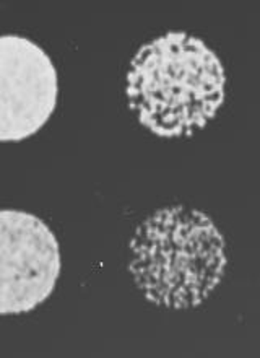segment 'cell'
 I'll return each instance as SVG.
<instances>
[{"label":"cell","instance_id":"3","mask_svg":"<svg viewBox=\"0 0 260 358\" xmlns=\"http://www.w3.org/2000/svg\"><path fill=\"white\" fill-rule=\"evenodd\" d=\"M61 275L57 238L41 218L0 210V315L33 311Z\"/></svg>","mask_w":260,"mask_h":358},{"label":"cell","instance_id":"2","mask_svg":"<svg viewBox=\"0 0 260 358\" xmlns=\"http://www.w3.org/2000/svg\"><path fill=\"white\" fill-rule=\"evenodd\" d=\"M129 272L150 303L171 310L200 306L226 272V241L212 218L187 206L154 210L129 243Z\"/></svg>","mask_w":260,"mask_h":358},{"label":"cell","instance_id":"4","mask_svg":"<svg viewBox=\"0 0 260 358\" xmlns=\"http://www.w3.org/2000/svg\"><path fill=\"white\" fill-rule=\"evenodd\" d=\"M57 71L31 39L0 36V142H22L36 134L57 106Z\"/></svg>","mask_w":260,"mask_h":358},{"label":"cell","instance_id":"1","mask_svg":"<svg viewBox=\"0 0 260 358\" xmlns=\"http://www.w3.org/2000/svg\"><path fill=\"white\" fill-rule=\"evenodd\" d=\"M130 111L161 138L192 137L213 121L226 98V72L213 49L186 31L143 44L126 77Z\"/></svg>","mask_w":260,"mask_h":358}]
</instances>
